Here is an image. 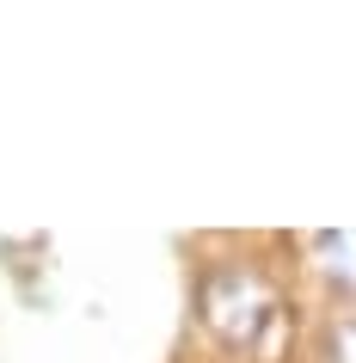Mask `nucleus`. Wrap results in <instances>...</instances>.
<instances>
[{"instance_id":"obj_1","label":"nucleus","mask_w":356,"mask_h":363,"mask_svg":"<svg viewBox=\"0 0 356 363\" xmlns=\"http://www.w3.org/2000/svg\"><path fill=\"white\" fill-rule=\"evenodd\" d=\"M270 314H277V296H270V284L258 271L227 265L203 284V326L227 345H252L270 326Z\"/></svg>"},{"instance_id":"obj_2","label":"nucleus","mask_w":356,"mask_h":363,"mask_svg":"<svg viewBox=\"0 0 356 363\" xmlns=\"http://www.w3.org/2000/svg\"><path fill=\"white\" fill-rule=\"evenodd\" d=\"M319 265H326V277H332V284L356 289V228L319 234Z\"/></svg>"},{"instance_id":"obj_3","label":"nucleus","mask_w":356,"mask_h":363,"mask_svg":"<svg viewBox=\"0 0 356 363\" xmlns=\"http://www.w3.org/2000/svg\"><path fill=\"white\" fill-rule=\"evenodd\" d=\"M332 357H338V363H356V320L332 333Z\"/></svg>"}]
</instances>
